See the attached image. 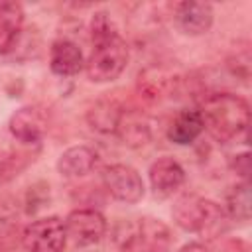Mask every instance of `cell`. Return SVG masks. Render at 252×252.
I'll return each instance as SVG.
<instances>
[{
  "instance_id": "1",
  "label": "cell",
  "mask_w": 252,
  "mask_h": 252,
  "mask_svg": "<svg viewBox=\"0 0 252 252\" xmlns=\"http://www.w3.org/2000/svg\"><path fill=\"white\" fill-rule=\"evenodd\" d=\"M93 49L85 59V73L93 83L116 81L130 59V47L126 39L114 28L106 12H96L91 20Z\"/></svg>"
},
{
  "instance_id": "2",
  "label": "cell",
  "mask_w": 252,
  "mask_h": 252,
  "mask_svg": "<svg viewBox=\"0 0 252 252\" xmlns=\"http://www.w3.org/2000/svg\"><path fill=\"white\" fill-rule=\"evenodd\" d=\"M197 110L203 120V132L220 144L236 140L250 124V104L234 93H211L201 100Z\"/></svg>"
},
{
  "instance_id": "3",
  "label": "cell",
  "mask_w": 252,
  "mask_h": 252,
  "mask_svg": "<svg viewBox=\"0 0 252 252\" xmlns=\"http://www.w3.org/2000/svg\"><path fill=\"white\" fill-rule=\"evenodd\" d=\"M171 217L181 230L199 234L203 240H215L228 230V217L224 209L195 193L179 195L171 207Z\"/></svg>"
},
{
  "instance_id": "4",
  "label": "cell",
  "mask_w": 252,
  "mask_h": 252,
  "mask_svg": "<svg viewBox=\"0 0 252 252\" xmlns=\"http://www.w3.org/2000/svg\"><path fill=\"white\" fill-rule=\"evenodd\" d=\"M112 238L122 252H167L171 236L169 228L158 219H136L120 220Z\"/></svg>"
},
{
  "instance_id": "5",
  "label": "cell",
  "mask_w": 252,
  "mask_h": 252,
  "mask_svg": "<svg viewBox=\"0 0 252 252\" xmlns=\"http://www.w3.org/2000/svg\"><path fill=\"white\" fill-rule=\"evenodd\" d=\"M67 240L65 220L55 215L32 220L22 232V246L26 252H63Z\"/></svg>"
},
{
  "instance_id": "6",
  "label": "cell",
  "mask_w": 252,
  "mask_h": 252,
  "mask_svg": "<svg viewBox=\"0 0 252 252\" xmlns=\"http://www.w3.org/2000/svg\"><path fill=\"white\" fill-rule=\"evenodd\" d=\"M100 179L108 195L124 205H136L146 193L142 175L128 163H112L104 167Z\"/></svg>"
},
{
  "instance_id": "7",
  "label": "cell",
  "mask_w": 252,
  "mask_h": 252,
  "mask_svg": "<svg viewBox=\"0 0 252 252\" xmlns=\"http://www.w3.org/2000/svg\"><path fill=\"white\" fill-rule=\"evenodd\" d=\"M65 230L77 246H93L104 238L108 222L96 209H75L65 217Z\"/></svg>"
},
{
  "instance_id": "8",
  "label": "cell",
  "mask_w": 252,
  "mask_h": 252,
  "mask_svg": "<svg viewBox=\"0 0 252 252\" xmlns=\"http://www.w3.org/2000/svg\"><path fill=\"white\" fill-rule=\"evenodd\" d=\"M148 181H150V189L154 197L167 199L173 193H177L181 185L185 183V169L171 156H161L150 165Z\"/></svg>"
},
{
  "instance_id": "9",
  "label": "cell",
  "mask_w": 252,
  "mask_h": 252,
  "mask_svg": "<svg viewBox=\"0 0 252 252\" xmlns=\"http://www.w3.org/2000/svg\"><path fill=\"white\" fill-rule=\"evenodd\" d=\"M215 20V12L213 6L209 2H195V0H187V2H179L173 8V22L177 26V30L185 35H203L211 30Z\"/></svg>"
},
{
  "instance_id": "10",
  "label": "cell",
  "mask_w": 252,
  "mask_h": 252,
  "mask_svg": "<svg viewBox=\"0 0 252 252\" xmlns=\"http://www.w3.org/2000/svg\"><path fill=\"white\" fill-rule=\"evenodd\" d=\"M49 69L57 77H75L85 69V55L77 41L59 37L49 47Z\"/></svg>"
},
{
  "instance_id": "11",
  "label": "cell",
  "mask_w": 252,
  "mask_h": 252,
  "mask_svg": "<svg viewBox=\"0 0 252 252\" xmlns=\"http://www.w3.org/2000/svg\"><path fill=\"white\" fill-rule=\"evenodd\" d=\"M8 130L22 144H37L45 134V118L39 108L22 106L10 116Z\"/></svg>"
},
{
  "instance_id": "12",
  "label": "cell",
  "mask_w": 252,
  "mask_h": 252,
  "mask_svg": "<svg viewBox=\"0 0 252 252\" xmlns=\"http://www.w3.org/2000/svg\"><path fill=\"white\" fill-rule=\"evenodd\" d=\"M96 152L87 146V144H79V146H71L67 148L59 158H57V171L63 177L75 179V177H83L87 173H91L96 165Z\"/></svg>"
},
{
  "instance_id": "13",
  "label": "cell",
  "mask_w": 252,
  "mask_h": 252,
  "mask_svg": "<svg viewBox=\"0 0 252 252\" xmlns=\"http://www.w3.org/2000/svg\"><path fill=\"white\" fill-rule=\"evenodd\" d=\"M24 28V8L16 2H0V55L16 49Z\"/></svg>"
},
{
  "instance_id": "14",
  "label": "cell",
  "mask_w": 252,
  "mask_h": 252,
  "mask_svg": "<svg viewBox=\"0 0 252 252\" xmlns=\"http://www.w3.org/2000/svg\"><path fill=\"white\" fill-rule=\"evenodd\" d=\"M201 134H203V120L197 108H185L177 112V116L167 126V138L177 146H189Z\"/></svg>"
},
{
  "instance_id": "15",
  "label": "cell",
  "mask_w": 252,
  "mask_h": 252,
  "mask_svg": "<svg viewBox=\"0 0 252 252\" xmlns=\"http://www.w3.org/2000/svg\"><path fill=\"white\" fill-rule=\"evenodd\" d=\"M114 134H118V138L132 148H140L150 140V122L144 114L134 112V110H122L116 130Z\"/></svg>"
},
{
  "instance_id": "16",
  "label": "cell",
  "mask_w": 252,
  "mask_h": 252,
  "mask_svg": "<svg viewBox=\"0 0 252 252\" xmlns=\"http://www.w3.org/2000/svg\"><path fill=\"white\" fill-rule=\"evenodd\" d=\"M122 106L114 100H98L87 114L91 128L102 132V134H114L118 118L122 114Z\"/></svg>"
},
{
  "instance_id": "17",
  "label": "cell",
  "mask_w": 252,
  "mask_h": 252,
  "mask_svg": "<svg viewBox=\"0 0 252 252\" xmlns=\"http://www.w3.org/2000/svg\"><path fill=\"white\" fill-rule=\"evenodd\" d=\"M222 209H224L228 220H236V222L250 220V183L248 181L236 183L226 193V201H224Z\"/></svg>"
},
{
  "instance_id": "18",
  "label": "cell",
  "mask_w": 252,
  "mask_h": 252,
  "mask_svg": "<svg viewBox=\"0 0 252 252\" xmlns=\"http://www.w3.org/2000/svg\"><path fill=\"white\" fill-rule=\"evenodd\" d=\"M232 169L242 177V181H248V173H250V156H248V152L236 154L232 158Z\"/></svg>"
},
{
  "instance_id": "19",
  "label": "cell",
  "mask_w": 252,
  "mask_h": 252,
  "mask_svg": "<svg viewBox=\"0 0 252 252\" xmlns=\"http://www.w3.org/2000/svg\"><path fill=\"white\" fill-rule=\"evenodd\" d=\"M175 252H209V250L203 242H187V244L179 246Z\"/></svg>"
}]
</instances>
